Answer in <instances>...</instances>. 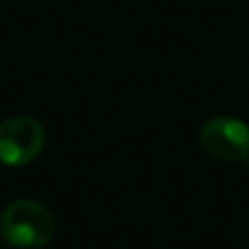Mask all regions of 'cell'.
<instances>
[{"instance_id": "obj_1", "label": "cell", "mask_w": 249, "mask_h": 249, "mask_svg": "<svg viewBox=\"0 0 249 249\" xmlns=\"http://www.w3.org/2000/svg\"><path fill=\"white\" fill-rule=\"evenodd\" d=\"M56 231L53 212L37 200H12L0 214V237L18 249H39L51 243Z\"/></svg>"}, {"instance_id": "obj_2", "label": "cell", "mask_w": 249, "mask_h": 249, "mask_svg": "<svg viewBox=\"0 0 249 249\" xmlns=\"http://www.w3.org/2000/svg\"><path fill=\"white\" fill-rule=\"evenodd\" d=\"M45 146L43 124L29 115L8 117L0 123V161L10 167L31 163Z\"/></svg>"}, {"instance_id": "obj_3", "label": "cell", "mask_w": 249, "mask_h": 249, "mask_svg": "<svg viewBox=\"0 0 249 249\" xmlns=\"http://www.w3.org/2000/svg\"><path fill=\"white\" fill-rule=\"evenodd\" d=\"M202 148L222 161H245L249 158V126L230 115L210 117L200 126Z\"/></svg>"}]
</instances>
